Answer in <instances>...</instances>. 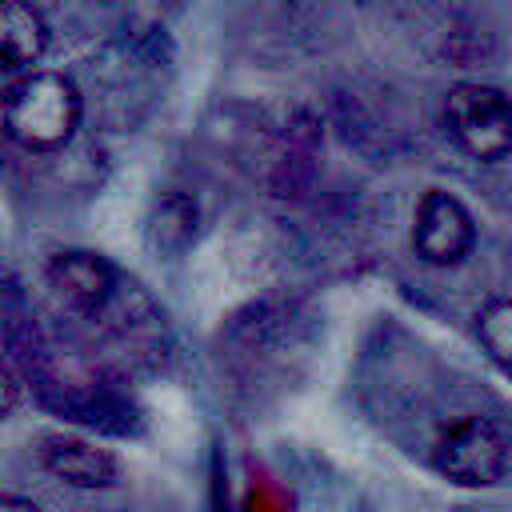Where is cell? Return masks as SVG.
Here are the masks:
<instances>
[{
  "mask_svg": "<svg viewBox=\"0 0 512 512\" xmlns=\"http://www.w3.org/2000/svg\"><path fill=\"white\" fill-rule=\"evenodd\" d=\"M0 120L12 144L24 152H60L72 144L84 120V96L68 72L32 68L8 80Z\"/></svg>",
  "mask_w": 512,
  "mask_h": 512,
  "instance_id": "6da1fadb",
  "label": "cell"
},
{
  "mask_svg": "<svg viewBox=\"0 0 512 512\" xmlns=\"http://www.w3.org/2000/svg\"><path fill=\"white\" fill-rule=\"evenodd\" d=\"M440 128L468 160L512 156V96L488 80H456L440 100Z\"/></svg>",
  "mask_w": 512,
  "mask_h": 512,
  "instance_id": "7a4b0ae2",
  "label": "cell"
},
{
  "mask_svg": "<svg viewBox=\"0 0 512 512\" xmlns=\"http://www.w3.org/2000/svg\"><path fill=\"white\" fill-rule=\"evenodd\" d=\"M432 460H436V472L460 488H492L508 472L512 444L492 416L468 412L436 436Z\"/></svg>",
  "mask_w": 512,
  "mask_h": 512,
  "instance_id": "3957f363",
  "label": "cell"
},
{
  "mask_svg": "<svg viewBox=\"0 0 512 512\" xmlns=\"http://www.w3.org/2000/svg\"><path fill=\"white\" fill-rule=\"evenodd\" d=\"M476 220L468 204L444 188H428L412 212V252L432 268H456L472 256Z\"/></svg>",
  "mask_w": 512,
  "mask_h": 512,
  "instance_id": "277c9868",
  "label": "cell"
},
{
  "mask_svg": "<svg viewBox=\"0 0 512 512\" xmlns=\"http://www.w3.org/2000/svg\"><path fill=\"white\" fill-rule=\"evenodd\" d=\"M44 284L72 312L100 316L120 292V272L96 248H60L44 260Z\"/></svg>",
  "mask_w": 512,
  "mask_h": 512,
  "instance_id": "5b68a950",
  "label": "cell"
},
{
  "mask_svg": "<svg viewBox=\"0 0 512 512\" xmlns=\"http://www.w3.org/2000/svg\"><path fill=\"white\" fill-rule=\"evenodd\" d=\"M36 460L52 480L80 492H100L120 480V460L104 444L76 432H44L36 440Z\"/></svg>",
  "mask_w": 512,
  "mask_h": 512,
  "instance_id": "8992f818",
  "label": "cell"
},
{
  "mask_svg": "<svg viewBox=\"0 0 512 512\" xmlns=\"http://www.w3.org/2000/svg\"><path fill=\"white\" fill-rule=\"evenodd\" d=\"M52 44V24L32 0H0V80L40 68Z\"/></svg>",
  "mask_w": 512,
  "mask_h": 512,
  "instance_id": "52a82bcc",
  "label": "cell"
},
{
  "mask_svg": "<svg viewBox=\"0 0 512 512\" xmlns=\"http://www.w3.org/2000/svg\"><path fill=\"white\" fill-rule=\"evenodd\" d=\"M144 236H148V248L160 252V256H184L196 236H200V208L192 196L184 192H168L152 204L148 220H144Z\"/></svg>",
  "mask_w": 512,
  "mask_h": 512,
  "instance_id": "ba28073f",
  "label": "cell"
},
{
  "mask_svg": "<svg viewBox=\"0 0 512 512\" xmlns=\"http://www.w3.org/2000/svg\"><path fill=\"white\" fill-rule=\"evenodd\" d=\"M476 336L492 364L512 376V296H488L476 312Z\"/></svg>",
  "mask_w": 512,
  "mask_h": 512,
  "instance_id": "9c48e42d",
  "label": "cell"
},
{
  "mask_svg": "<svg viewBox=\"0 0 512 512\" xmlns=\"http://www.w3.org/2000/svg\"><path fill=\"white\" fill-rule=\"evenodd\" d=\"M20 404V380H16V372H12V364L0 356V420L4 416H12V408Z\"/></svg>",
  "mask_w": 512,
  "mask_h": 512,
  "instance_id": "30bf717a",
  "label": "cell"
},
{
  "mask_svg": "<svg viewBox=\"0 0 512 512\" xmlns=\"http://www.w3.org/2000/svg\"><path fill=\"white\" fill-rule=\"evenodd\" d=\"M0 512H44L40 504H32L28 496H12V492H0Z\"/></svg>",
  "mask_w": 512,
  "mask_h": 512,
  "instance_id": "8fae6325",
  "label": "cell"
},
{
  "mask_svg": "<svg viewBox=\"0 0 512 512\" xmlns=\"http://www.w3.org/2000/svg\"><path fill=\"white\" fill-rule=\"evenodd\" d=\"M456 512H468V508H456Z\"/></svg>",
  "mask_w": 512,
  "mask_h": 512,
  "instance_id": "7c38bea8",
  "label": "cell"
}]
</instances>
